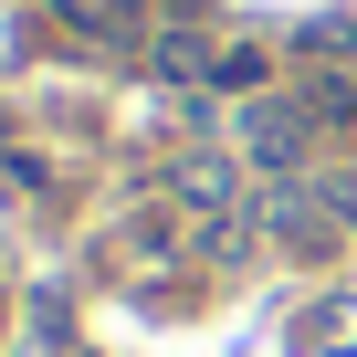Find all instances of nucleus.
I'll return each mask as SVG.
<instances>
[{
	"mask_svg": "<svg viewBox=\"0 0 357 357\" xmlns=\"http://www.w3.org/2000/svg\"><path fill=\"white\" fill-rule=\"evenodd\" d=\"M263 221H273L294 252H326V242H336V211H326V200H273Z\"/></svg>",
	"mask_w": 357,
	"mask_h": 357,
	"instance_id": "obj_2",
	"label": "nucleus"
},
{
	"mask_svg": "<svg viewBox=\"0 0 357 357\" xmlns=\"http://www.w3.org/2000/svg\"><path fill=\"white\" fill-rule=\"evenodd\" d=\"M242 137H252V158H263V168H294V158L315 147V116H305V95H263Z\"/></svg>",
	"mask_w": 357,
	"mask_h": 357,
	"instance_id": "obj_1",
	"label": "nucleus"
},
{
	"mask_svg": "<svg viewBox=\"0 0 357 357\" xmlns=\"http://www.w3.org/2000/svg\"><path fill=\"white\" fill-rule=\"evenodd\" d=\"M294 336H305L315 357H357V294H347V305H315V315H305Z\"/></svg>",
	"mask_w": 357,
	"mask_h": 357,
	"instance_id": "obj_3",
	"label": "nucleus"
}]
</instances>
